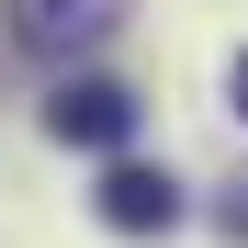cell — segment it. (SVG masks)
Segmentation results:
<instances>
[{
	"label": "cell",
	"instance_id": "1",
	"mask_svg": "<svg viewBox=\"0 0 248 248\" xmlns=\"http://www.w3.org/2000/svg\"><path fill=\"white\" fill-rule=\"evenodd\" d=\"M46 124H57V147H124L136 136V91L124 79H57V102H46Z\"/></svg>",
	"mask_w": 248,
	"mask_h": 248
},
{
	"label": "cell",
	"instance_id": "3",
	"mask_svg": "<svg viewBox=\"0 0 248 248\" xmlns=\"http://www.w3.org/2000/svg\"><path fill=\"white\" fill-rule=\"evenodd\" d=\"M113 12L102 0H12V46H34V57H68V46H91Z\"/></svg>",
	"mask_w": 248,
	"mask_h": 248
},
{
	"label": "cell",
	"instance_id": "2",
	"mask_svg": "<svg viewBox=\"0 0 248 248\" xmlns=\"http://www.w3.org/2000/svg\"><path fill=\"white\" fill-rule=\"evenodd\" d=\"M102 226H124V237H170V226H181L170 170H136V158H113V170H102Z\"/></svg>",
	"mask_w": 248,
	"mask_h": 248
},
{
	"label": "cell",
	"instance_id": "4",
	"mask_svg": "<svg viewBox=\"0 0 248 248\" xmlns=\"http://www.w3.org/2000/svg\"><path fill=\"white\" fill-rule=\"evenodd\" d=\"M237 113H248V57H237Z\"/></svg>",
	"mask_w": 248,
	"mask_h": 248
}]
</instances>
